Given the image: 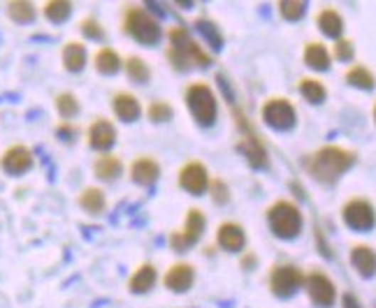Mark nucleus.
<instances>
[{
    "label": "nucleus",
    "mask_w": 376,
    "mask_h": 308,
    "mask_svg": "<svg viewBox=\"0 0 376 308\" xmlns=\"http://www.w3.org/2000/svg\"><path fill=\"white\" fill-rule=\"evenodd\" d=\"M304 63L313 70H328L330 67V54L321 42H309L304 47Z\"/></svg>",
    "instance_id": "nucleus-27"
},
{
    "label": "nucleus",
    "mask_w": 376,
    "mask_h": 308,
    "mask_svg": "<svg viewBox=\"0 0 376 308\" xmlns=\"http://www.w3.org/2000/svg\"><path fill=\"white\" fill-rule=\"evenodd\" d=\"M374 121H376V104H374Z\"/></svg>",
    "instance_id": "nucleus-41"
},
{
    "label": "nucleus",
    "mask_w": 376,
    "mask_h": 308,
    "mask_svg": "<svg viewBox=\"0 0 376 308\" xmlns=\"http://www.w3.org/2000/svg\"><path fill=\"white\" fill-rule=\"evenodd\" d=\"M316 21H318L321 33L328 35V38H339V35H342V31H344V19H342V14L335 12V10H330V7L318 14Z\"/></svg>",
    "instance_id": "nucleus-25"
},
{
    "label": "nucleus",
    "mask_w": 376,
    "mask_h": 308,
    "mask_svg": "<svg viewBox=\"0 0 376 308\" xmlns=\"http://www.w3.org/2000/svg\"><path fill=\"white\" fill-rule=\"evenodd\" d=\"M177 183H179V188H183V190L188 192V195H203V192L209 188V172H207V167L203 163H198V160L186 163L179 170Z\"/></svg>",
    "instance_id": "nucleus-11"
},
{
    "label": "nucleus",
    "mask_w": 376,
    "mask_h": 308,
    "mask_svg": "<svg viewBox=\"0 0 376 308\" xmlns=\"http://www.w3.org/2000/svg\"><path fill=\"white\" fill-rule=\"evenodd\" d=\"M216 241L223 251L237 253L247 246V234H244L242 225H237V223H223L216 232Z\"/></svg>",
    "instance_id": "nucleus-17"
},
{
    "label": "nucleus",
    "mask_w": 376,
    "mask_h": 308,
    "mask_svg": "<svg viewBox=\"0 0 376 308\" xmlns=\"http://www.w3.org/2000/svg\"><path fill=\"white\" fill-rule=\"evenodd\" d=\"M300 93H302L304 100H309L313 104H321L328 95L326 86H323L318 79H311V77H304L300 82Z\"/></svg>",
    "instance_id": "nucleus-29"
},
{
    "label": "nucleus",
    "mask_w": 376,
    "mask_h": 308,
    "mask_svg": "<svg viewBox=\"0 0 376 308\" xmlns=\"http://www.w3.org/2000/svg\"><path fill=\"white\" fill-rule=\"evenodd\" d=\"M159 176H161V165L151 155H139L133 160V165H130V179H133L137 186H151Z\"/></svg>",
    "instance_id": "nucleus-16"
},
{
    "label": "nucleus",
    "mask_w": 376,
    "mask_h": 308,
    "mask_svg": "<svg viewBox=\"0 0 376 308\" xmlns=\"http://www.w3.org/2000/svg\"><path fill=\"white\" fill-rule=\"evenodd\" d=\"M86 47L82 42H68L63 51H60V58H63V65L70 72H80L86 65Z\"/></svg>",
    "instance_id": "nucleus-24"
},
{
    "label": "nucleus",
    "mask_w": 376,
    "mask_h": 308,
    "mask_svg": "<svg viewBox=\"0 0 376 308\" xmlns=\"http://www.w3.org/2000/svg\"><path fill=\"white\" fill-rule=\"evenodd\" d=\"M93 65L100 75H117L124 67V60L112 47H100L93 56Z\"/></svg>",
    "instance_id": "nucleus-22"
},
{
    "label": "nucleus",
    "mask_w": 376,
    "mask_h": 308,
    "mask_svg": "<svg viewBox=\"0 0 376 308\" xmlns=\"http://www.w3.org/2000/svg\"><path fill=\"white\" fill-rule=\"evenodd\" d=\"M77 202H80V207L86 211V214L91 216H100L104 209H107V197H104V192L100 188H84L80 192V197H77Z\"/></svg>",
    "instance_id": "nucleus-23"
},
{
    "label": "nucleus",
    "mask_w": 376,
    "mask_h": 308,
    "mask_svg": "<svg viewBox=\"0 0 376 308\" xmlns=\"http://www.w3.org/2000/svg\"><path fill=\"white\" fill-rule=\"evenodd\" d=\"M112 109H114L117 116L121 121H126V123H133V121H137L139 116H142V104H139V100L128 91H119L114 95V100H112Z\"/></svg>",
    "instance_id": "nucleus-18"
},
{
    "label": "nucleus",
    "mask_w": 376,
    "mask_h": 308,
    "mask_svg": "<svg viewBox=\"0 0 376 308\" xmlns=\"http://www.w3.org/2000/svg\"><path fill=\"white\" fill-rule=\"evenodd\" d=\"M342 302H344V308H362L360 302H358V299H355L353 295H344Z\"/></svg>",
    "instance_id": "nucleus-40"
},
{
    "label": "nucleus",
    "mask_w": 376,
    "mask_h": 308,
    "mask_svg": "<svg viewBox=\"0 0 376 308\" xmlns=\"http://www.w3.org/2000/svg\"><path fill=\"white\" fill-rule=\"evenodd\" d=\"M56 111L65 123L72 121L77 114H80V100L75 98V93H70V91L58 93L56 95Z\"/></svg>",
    "instance_id": "nucleus-28"
},
{
    "label": "nucleus",
    "mask_w": 376,
    "mask_h": 308,
    "mask_svg": "<svg viewBox=\"0 0 376 308\" xmlns=\"http://www.w3.org/2000/svg\"><path fill=\"white\" fill-rule=\"evenodd\" d=\"M124 70L130 82H137V84H146L149 79H151V67H149V63L144 58L139 56H128L124 60Z\"/></svg>",
    "instance_id": "nucleus-26"
},
{
    "label": "nucleus",
    "mask_w": 376,
    "mask_h": 308,
    "mask_svg": "<svg viewBox=\"0 0 376 308\" xmlns=\"http://www.w3.org/2000/svg\"><path fill=\"white\" fill-rule=\"evenodd\" d=\"M267 223L269 230L281 239H295L302 230V214L293 202L279 199L267 209Z\"/></svg>",
    "instance_id": "nucleus-5"
},
{
    "label": "nucleus",
    "mask_w": 376,
    "mask_h": 308,
    "mask_svg": "<svg viewBox=\"0 0 376 308\" xmlns=\"http://www.w3.org/2000/svg\"><path fill=\"white\" fill-rule=\"evenodd\" d=\"M205 227H207V218H205L203 211H200V209H188L183 227L170 234L172 251H188L190 246L198 243L200 236L205 234Z\"/></svg>",
    "instance_id": "nucleus-7"
},
{
    "label": "nucleus",
    "mask_w": 376,
    "mask_h": 308,
    "mask_svg": "<svg viewBox=\"0 0 376 308\" xmlns=\"http://www.w3.org/2000/svg\"><path fill=\"white\" fill-rule=\"evenodd\" d=\"M156 280H159V271H156L154 264H142V267H137L135 269V274L130 276L128 280V290L133 295H144L149 292L154 285H156Z\"/></svg>",
    "instance_id": "nucleus-19"
},
{
    "label": "nucleus",
    "mask_w": 376,
    "mask_h": 308,
    "mask_svg": "<svg viewBox=\"0 0 376 308\" xmlns=\"http://www.w3.org/2000/svg\"><path fill=\"white\" fill-rule=\"evenodd\" d=\"M346 82L351 84V86H355V88H362V91H370V88H374L376 79H374V75L365 65H353L346 72Z\"/></svg>",
    "instance_id": "nucleus-31"
},
{
    "label": "nucleus",
    "mask_w": 376,
    "mask_h": 308,
    "mask_svg": "<svg viewBox=\"0 0 376 308\" xmlns=\"http://www.w3.org/2000/svg\"><path fill=\"white\" fill-rule=\"evenodd\" d=\"M0 167L12 174V176H21L33 167V151L23 144H14L10 148H5L3 155H0Z\"/></svg>",
    "instance_id": "nucleus-13"
},
{
    "label": "nucleus",
    "mask_w": 376,
    "mask_h": 308,
    "mask_svg": "<svg viewBox=\"0 0 376 308\" xmlns=\"http://www.w3.org/2000/svg\"><path fill=\"white\" fill-rule=\"evenodd\" d=\"M232 114H235V123H237V130H240V142H237V148L247 155V160L253 165V167H267V151L262 142L258 139L256 130L251 128V123L247 121V116L237 109L232 107Z\"/></svg>",
    "instance_id": "nucleus-6"
},
{
    "label": "nucleus",
    "mask_w": 376,
    "mask_h": 308,
    "mask_svg": "<svg viewBox=\"0 0 376 308\" xmlns=\"http://www.w3.org/2000/svg\"><path fill=\"white\" fill-rule=\"evenodd\" d=\"M209 190H212V199L216 204H225V202L230 199V192H228V186L223 183V179H214L209 181Z\"/></svg>",
    "instance_id": "nucleus-36"
},
{
    "label": "nucleus",
    "mask_w": 376,
    "mask_h": 308,
    "mask_svg": "<svg viewBox=\"0 0 376 308\" xmlns=\"http://www.w3.org/2000/svg\"><path fill=\"white\" fill-rule=\"evenodd\" d=\"M86 137H89V146L91 148L107 153L109 148L114 146V142H117V128H114V123L107 121V119H95L89 126Z\"/></svg>",
    "instance_id": "nucleus-14"
},
{
    "label": "nucleus",
    "mask_w": 376,
    "mask_h": 308,
    "mask_svg": "<svg viewBox=\"0 0 376 308\" xmlns=\"http://www.w3.org/2000/svg\"><path fill=\"white\" fill-rule=\"evenodd\" d=\"M351 264L355 267V271L365 278H372L376 274V253L370 248V246H353L351 251Z\"/></svg>",
    "instance_id": "nucleus-21"
},
{
    "label": "nucleus",
    "mask_w": 376,
    "mask_h": 308,
    "mask_svg": "<svg viewBox=\"0 0 376 308\" xmlns=\"http://www.w3.org/2000/svg\"><path fill=\"white\" fill-rule=\"evenodd\" d=\"M353 54H355V49H353L351 40H337V44H335V58L337 60H353Z\"/></svg>",
    "instance_id": "nucleus-38"
},
{
    "label": "nucleus",
    "mask_w": 376,
    "mask_h": 308,
    "mask_svg": "<svg viewBox=\"0 0 376 308\" xmlns=\"http://www.w3.org/2000/svg\"><path fill=\"white\" fill-rule=\"evenodd\" d=\"M75 132H77V128L72 126V123H65V121L56 128V135H58L60 139H72Z\"/></svg>",
    "instance_id": "nucleus-39"
},
{
    "label": "nucleus",
    "mask_w": 376,
    "mask_h": 308,
    "mask_svg": "<svg viewBox=\"0 0 376 308\" xmlns=\"http://www.w3.org/2000/svg\"><path fill=\"white\" fill-rule=\"evenodd\" d=\"M304 285H307L309 299L316 306L328 308V306L335 304V297H337L335 283H332V280L323 274V271H311V274L304 278Z\"/></svg>",
    "instance_id": "nucleus-12"
},
{
    "label": "nucleus",
    "mask_w": 376,
    "mask_h": 308,
    "mask_svg": "<svg viewBox=\"0 0 376 308\" xmlns=\"http://www.w3.org/2000/svg\"><path fill=\"white\" fill-rule=\"evenodd\" d=\"M124 172V163H121V158L114 153H102L95 158L93 163V174L98 176L102 181H114Z\"/></svg>",
    "instance_id": "nucleus-20"
},
{
    "label": "nucleus",
    "mask_w": 376,
    "mask_h": 308,
    "mask_svg": "<svg viewBox=\"0 0 376 308\" xmlns=\"http://www.w3.org/2000/svg\"><path fill=\"white\" fill-rule=\"evenodd\" d=\"M304 10H307V3H302V0H281V3H279V12H281L284 19L288 21L302 19Z\"/></svg>",
    "instance_id": "nucleus-34"
},
{
    "label": "nucleus",
    "mask_w": 376,
    "mask_h": 308,
    "mask_svg": "<svg viewBox=\"0 0 376 308\" xmlns=\"http://www.w3.org/2000/svg\"><path fill=\"white\" fill-rule=\"evenodd\" d=\"M42 12H45V16H47L49 21L60 23V21L68 19L70 12H72V5L65 3V0H51V3H45Z\"/></svg>",
    "instance_id": "nucleus-32"
},
{
    "label": "nucleus",
    "mask_w": 376,
    "mask_h": 308,
    "mask_svg": "<svg viewBox=\"0 0 376 308\" xmlns=\"http://www.w3.org/2000/svg\"><path fill=\"white\" fill-rule=\"evenodd\" d=\"M170 47H168V60L172 63L174 70H188V67H207L209 63H212V56L207 54V51L200 47V44L190 38L186 28H181V26H177V28L170 31Z\"/></svg>",
    "instance_id": "nucleus-2"
},
{
    "label": "nucleus",
    "mask_w": 376,
    "mask_h": 308,
    "mask_svg": "<svg viewBox=\"0 0 376 308\" xmlns=\"http://www.w3.org/2000/svg\"><path fill=\"white\" fill-rule=\"evenodd\" d=\"M355 163V153L342 146H323L307 160V170L321 183H335Z\"/></svg>",
    "instance_id": "nucleus-1"
},
{
    "label": "nucleus",
    "mask_w": 376,
    "mask_h": 308,
    "mask_svg": "<svg viewBox=\"0 0 376 308\" xmlns=\"http://www.w3.org/2000/svg\"><path fill=\"white\" fill-rule=\"evenodd\" d=\"M304 285V274L293 264H279L269 274V290L276 297H293Z\"/></svg>",
    "instance_id": "nucleus-8"
},
{
    "label": "nucleus",
    "mask_w": 376,
    "mask_h": 308,
    "mask_svg": "<svg viewBox=\"0 0 376 308\" xmlns=\"http://www.w3.org/2000/svg\"><path fill=\"white\" fill-rule=\"evenodd\" d=\"M193 280H195V269L190 267L188 262L172 264L168 269V274L163 276L165 287L172 290V292H186V290H190V285H193Z\"/></svg>",
    "instance_id": "nucleus-15"
},
{
    "label": "nucleus",
    "mask_w": 376,
    "mask_h": 308,
    "mask_svg": "<svg viewBox=\"0 0 376 308\" xmlns=\"http://www.w3.org/2000/svg\"><path fill=\"white\" fill-rule=\"evenodd\" d=\"M342 218H344V223L355 232H370L376 225L374 207L367 199H360V197L346 202L344 209H342Z\"/></svg>",
    "instance_id": "nucleus-9"
},
{
    "label": "nucleus",
    "mask_w": 376,
    "mask_h": 308,
    "mask_svg": "<svg viewBox=\"0 0 376 308\" xmlns=\"http://www.w3.org/2000/svg\"><path fill=\"white\" fill-rule=\"evenodd\" d=\"M262 119L274 130H291L295 126V107L286 98H272L262 104Z\"/></svg>",
    "instance_id": "nucleus-10"
},
{
    "label": "nucleus",
    "mask_w": 376,
    "mask_h": 308,
    "mask_svg": "<svg viewBox=\"0 0 376 308\" xmlns=\"http://www.w3.org/2000/svg\"><path fill=\"white\" fill-rule=\"evenodd\" d=\"M7 14L14 23H31L35 19V5L26 3V0H14V3L7 5Z\"/></svg>",
    "instance_id": "nucleus-30"
},
{
    "label": "nucleus",
    "mask_w": 376,
    "mask_h": 308,
    "mask_svg": "<svg viewBox=\"0 0 376 308\" xmlns=\"http://www.w3.org/2000/svg\"><path fill=\"white\" fill-rule=\"evenodd\" d=\"M146 116H149V121H154V123H165V121H170V119L174 116V109H172L170 102H165V100H154V102L146 107Z\"/></svg>",
    "instance_id": "nucleus-33"
},
{
    "label": "nucleus",
    "mask_w": 376,
    "mask_h": 308,
    "mask_svg": "<svg viewBox=\"0 0 376 308\" xmlns=\"http://www.w3.org/2000/svg\"><path fill=\"white\" fill-rule=\"evenodd\" d=\"M186 104L188 111L200 126L209 128L216 121V111H218V102L216 95L212 91V86L205 82H195L186 88Z\"/></svg>",
    "instance_id": "nucleus-4"
},
{
    "label": "nucleus",
    "mask_w": 376,
    "mask_h": 308,
    "mask_svg": "<svg viewBox=\"0 0 376 308\" xmlns=\"http://www.w3.org/2000/svg\"><path fill=\"white\" fill-rule=\"evenodd\" d=\"M195 28L205 35V38L212 42V47H221L223 44V38H221V33L216 31V26L212 23V21H205V19H200V21H195Z\"/></svg>",
    "instance_id": "nucleus-35"
},
{
    "label": "nucleus",
    "mask_w": 376,
    "mask_h": 308,
    "mask_svg": "<svg viewBox=\"0 0 376 308\" xmlns=\"http://www.w3.org/2000/svg\"><path fill=\"white\" fill-rule=\"evenodd\" d=\"M124 31L135 42L144 44V47H154V44H159L163 38L161 23L146 10H142V7H128L124 14Z\"/></svg>",
    "instance_id": "nucleus-3"
},
{
    "label": "nucleus",
    "mask_w": 376,
    "mask_h": 308,
    "mask_svg": "<svg viewBox=\"0 0 376 308\" xmlns=\"http://www.w3.org/2000/svg\"><path fill=\"white\" fill-rule=\"evenodd\" d=\"M80 31L86 35L89 40H104V28L95 21V19H84L80 23Z\"/></svg>",
    "instance_id": "nucleus-37"
}]
</instances>
